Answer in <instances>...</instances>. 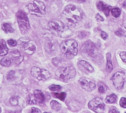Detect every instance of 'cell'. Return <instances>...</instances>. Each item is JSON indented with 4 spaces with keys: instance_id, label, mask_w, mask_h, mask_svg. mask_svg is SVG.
Segmentation results:
<instances>
[{
    "instance_id": "1",
    "label": "cell",
    "mask_w": 126,
    "mask_h": 113,
    "mask_svg": "<svg viewBox=\"0 0 126 113\" xmlns=\"http://www.w3.org/2000/svg\"><path fill=\"white\" fill-rule=\"evenodd\" d=\"M83 12L78 7L70 5L64 9L62 15V19L68 27H75L83 18Z\"/></svg>"
},
{
    "instance_id": "2",
    "label": "cell",
    "mask_w": 126,
    "mask_h": 113,
    "mask_svg": "<svg viewBox=\"0 0 126 113\" xmlns=\"http://www.w3.org/2000/svg\"><path fill=\"white\" fill-rule=\"evenodd\" d=\"M48 27L51 32L56 36L62 38H68L72 35L69 27L59 21H52L48 23Z\"/></svg>"
},
{
    "instance_id": "3",
    "label": "cell",
    "mask_w": 126,
    "mask_h": 113,
    "mask_svg": "<svg viewBox=\"0 0 126 113\" xmlns=\"http://www.w3.org/2000/svg\"><path fill=\"white\" fill-rule=\"evenodd\" d=\"M78 43L75 40H67L60 45V50L68 59H72L78 53Z\"/></svg>"
},
{
    "instance_id": "4",
    "label": "cell",
    "mask_w": 126,
    "mask_h": 113,
    "mask_svg": "<svg viewBox=\"0 0 126 113\" xmlns=\"http://www.w3.org/2000/svg\"><path fill=\"white\" fill-rule=\"evenodd\" d=\"M27 8L30 14L37 16H41L46 14V6L39 0H34L27 6Z\"/></svg>"
},
{
    "instance_id": "5",
    "label": "cell",
    "mask_w": 126,
    "mask_h": 113,
    "mask_svg": "<svg viewBox=\"0 0 126 113\" xmlns=\"http://www.w3.org/2000/svg\"><path fill=\"white\" fill-rule=\"evenodd\" d=\"M76 74V69L73 66L61 68L56 71L57 77L62 81H67L74 78Z\"/></svg>"
},
{
    "instance_id": "6",
    "label": "cell",
    "mask_w": 126,
    "mask_h": 113,
    "mask_svg": "<svg viewBox=\"0 0 126 113\" xmlns=\"http://www.w3.org/2000/svg\"><path fill=\"white\" fill-rule=\"evenodd\" d=\"M17 22L21 32L25 34L30 29V25L27 14L22 10H19L16 14Z\"/></svg>"
},
{
    "instance_id": "7",
    "label": "cell",
    "mask_w": 126,
    "mask_h": 113,
    "mask_svg": "<svg viewBox=\"0 0 126 113\" xmlns=\"http://www.w3.org/2000/svg\"><path fill=\"white\" fill-rule=\"evenodd\" d=\"M31 73L33 77L39 80H46L50 77V74L48 71L36 66L32 68Z\"/></svg>"
},
{
    "instance_id": "8",
    "label": "cell",
    "mask_w": 126,
    "mask_h": 113,
    "mask_svg": "<svg viewBox=\"0 0 126 113\" xmlns=\"http://www.w3.org/2000/svg\"><path fill=\"white\" fill-rule=\"evenodd\" d=\"M45 101L44 94L40 90H35L32 95L29 96L28 103L31 104H43Z\"/></svg>"
},
{
    "instance_id": "9",
    "label": "cell",
    "mask_w": 126,
    "mask_h": 113,
    "mask_svg": "<svg viewBox=\"0 0 126 113\" xmlns=\"http://www.w3.org/2000/svg\"><path fill=\"white\" fill-rule=\"evenodd\" d=\"M89 108L95 113H102L105 109V105L102 100L99 98L92 100L88 103Z\"/></svg>"
},
{
    "instance_id": "10",
    "label": "cell",
    "mask_w": 126,
    "mask_h": 113,
    "mask_svg": "<svg viewBox=\"0 0 126 113\" xmlns=\"http://www.w3.org/2000/svg\"><path fill=\"white\" fill-rule=\"evenodd\" d=\"M126 79V75L123 72L120 71L114 74L112 77L113 86L119 90H121L123 88Z\"/></svg>"
},
{
    "instance_id": "11",
    "label": "cell",
    "mask_w": 126,
    "mask_h": 113,
    "mask_svg": "<svg viewBox=\"0 0 126 113\" xmlns=\"http://www.w3.org/2000/svg\"><path fill=\"white\" fill-rule=\"evenodd\" d=\"M84 51L87 53V54L91 57H96L99 53L98 49L97 46L95 45L91 41L89 40L84 43Z\"/></svg>"
},
{
    "instance_id": "12",
    "label": "cell",
    "mask_w": 126,
    "mask_h": 113,
    "mask_svg": "<svg viewBox=\"0 0 126 113\" xmlns=\"http://www.w3.org/2000/svg\"><path fill=\"white\" fill-rule=\"evenodd\" d=\"M79 84L81 88L88 92H90L96 88V85L92 82H88L85 78H81L79 80Z\"/></svg>"
},
{
    "instance_id": "13",
    "label": "cell",
    "mask_w": 126,
    "mask_h": 113,
    "mask_svg": "<svg viewBox=\"0 0 126 113\" xmlns=\"http://www.w3.org/2000/svg\"><path fill=\"white\" fill-rule=\"evenodd\" d=\"M10 59L15 64H18L23 61L24 57L22 54L18 50L11 51L10 53Z\"/></svg>"
},
{
    "instance_id": "14",
    "label": "cell",
    "mask_w": 126,
    "mask_h": 113,
    "mask_svg": "<svg viewBox=\"0 0 126 113\" xmlns=\"http://www.w3.org/2000/svg\"><path fill=\"white\" fill-rule=\"evenodd\" d=\"M96 6L97 9L100 11H102L104 13L106 16H109L110 14V7L107 5L106 4L102 2H98L96 4Z\"/></svg>"
},
{
    "instance_id": "15",
    "label": "cell",
    "mask_w": 126,
    "mask_h": 113,
    "mask_svg": "<svg viewBox=\"0 0 126 113\" xmlns=\"http://www.w3.org/2000/svg\"><path fill=\"white\" fill-rule=\"evenodd\" d=\"M22 49L24 50V52L27 54L32 55L35 52L36 50V46L33 44H32V42L31 40L30 42H29L24 46Z\"/></svg>"
},
{
    "instance_id": "16",
    "label": "cell",
    "mask_w": 126,
    "mask_h": 113,
    "mask_svg": "<svg viewBox=\"0 0 126 113\" xmlns=\"http://www.w3.org/2000/svg\"><path fill=\"white\" fill-rule=\"evenodd\" d=\"M78 64L80 66L83 67L90 73H93L94 71V69L93 66L86 61L83 60H80L78 61Z\"/></svg>"
},
{
    "instance_id": "17",
    "label": "cell",
    "mask_w": 126,
    "mask_h": 113,
    "mask_svg": "<svg viewBox=\"0 0 126 113\" xmlns=\"http://www.w3.org/2000/svg\"><path fill=\"white\" fill-rule=\"evenodd\" d=\"M8 52V48L6 42L3 39H0V55L5 56Z\"/></svg>"
},
{
    "instance_id": "18",
    "label": "cell",
    "mask_w": 126,
    "mask_h": 113,
    "mask_svg": "<svg viewBox=\"0 0 126 113\" xmlns=\"http://www.w3.org/2000/svg\"><path fill=\"white\" fill-rule=\"evenodd\" d=\"M107 57V70L110 73L113 69V65L111 61V55L110 53H108L106 55Z\"/></svg>"
},
{
    "instance_id": "19",
    "label": "cell",
    "mask_w": 126,
    "mask_h": 113,
    "mask_svg": "<svg viewBox=\"0 0 126 113\" xmlns=\"http://www.w3.org/2000/svg\"><path fill=\"white\" fill-rule=\"evenodd\" d=\"M31 41L30 39L29 38L27 37H23L20 38L18 42H17V44L18 45L19 47H20L21 49H23L24 46L28 43L29 42H30Z\"/></svg>"
},
{
    "instance_id": "20",
    "label": "cell",
    "mask_w": 126,
    "mask_h": 113,
    "mask_svg": "<svg viewBox=\"0 0 126 113\" xmlns=\"http://www.w3.org/2000/svg\"><path fill=\"white\" fill-rule=\"evenodd\" d=\"M2 28L6 33H11L14 31V29L12 28L11 25L7 23H3L2 25Z\"/></svg>"
},
{
    "instance_id": "21",
    "label": "cell",
    "mask_w": 126,
    "mask_h": 113,
    "mask_svg": "<svg viewBox=\"0 0 126 113\" xmlns=\"http://www.w3.org/2000/svg\"><path fill=\"white\" fill-rule=\"evenodd\" d=\"M50 106L52 108V109H53L54 111L56 112L59 111L61 109V105L59 103V102H58L56 100H52L50 101Z\"/></svg>"
},
{
    "instance_id": "22",
    "label": "cell",
    "mask_w": 126,
    "mask_h": 113,
    "mask_svg": "<svg viewBox=\"0 0 126 113\" xmlns=\"http://www.w3.org/2000/svg\"><path fill=\"white\" fill-rule=\"evenodd\" d=\"M117 100V96L115 94H111L108 96L106 99V101L109 104H113L116 102Z\"/></svg>"
},
{
    "instance_id": "23",
    "label": "cell",
    "mask_w": 126,
    "mask_h": 113,
    "mask_svg": "<svg viewBox=\"0 0 126 113\" xmlns=\"http://www.w3.org/2000/svg\"><path fill=\"white\" fill-rule=\"evenodd\" d=\"M12 61L9 57H4L1 60L0 63L3 66L5 67H9L11 64Z\"/></svg>"
},
{
    "instance_id": "24",
    "label": "cell",
    "mask_w": 126,
    "mask_h": 113,
    "mask_svg": "<svg viewBox=\"0 0 126 113\" xmlns=\"http://www.w3.org/2000/svg\"><path fill=\"white\" fill-rule=\"evenodd\" d=\"M54 96L55 98L61 100L62 101H64L65 100L67 94L65 92H62L61 93L55 92V93H54Z\"/></svg>"
},
{
    "instance_id": "25",
    "label": "cell",
    "mask_w": 126,
    "mask_h": 113,
    "mask_svg": "<svg viewBox=\"0 0 126 113\" xmlns=\"http://www.w3.org/2000/svg\"><path fill=\"white\" fill-rule=\"evenodd\" d=\"M111 14L114 17L118 18L121 14V10L119 8H113L111 10Z\"/></svg>"
},
{
    "instance_id": "26",
    "label": "cell",
    "mask_w": 126,
    "mask_h": 113,
    "mask_svg": "<svg viewBox=\"0 0 126 113\" xmlns=\"http://www.w3.org/2000/svg\"><path fill=\"white\" fill-rule=\"evenodd\" d=\"M107 90V88L103 84H100L98 86V91L101 94H104Z\"/></svg>"
},
{
    "instance_id": "27",
    "label": "cell",
    "mask_w": 126,
    "mask_h": 113,
    "mask_svg": "<svg viewBox=\"0 0 126 113\" xmlns=\"http://www.w3.org/2000/svg\"><path fill=\"white\" fill-rule=\"evenodd\" d=\"M10 102L13 106H16L18 104V97L15 96L11 98L10 100Z\"/></svg>"
},
{
    "instance_id": "28",
    "label": "cell",
    "mask_w": 126,
    "mask_h": 113,
    "mask_svg": "<svg viewBox=\"0 0 126 113\" xmlns=\"http://www.w3.org/2000/svg\"><path fill=\"white\" fill-rule=\"evenodd\" d=\"M62 87L59 85H51L48 87V88L51 91H57L61 89Z\"/></svg>"
},
{
    "instance_id": "29",
    "label": "cell",
    "mask_w": 126,
    "mask_h": 113,
    "mask_svg": "<svg viewBox=\"0 0 126 113\" xmlns=\"http://www.w3.org/2000/svg\"><path fill=\"white\" fill-rule=\"evenodd\" d=\"M120 105L121 107L123 108H126V98H122L120 101Z\"/></svg>"
},
{
    "instance_id": "30",
    "label": "cell",
    "mask_w": 126,
    "mask_h": 113,
    "mask_svg": "<svg viewBox=\"0 0 126 113\" xmlns=\"http://www.w3.org/2000/svg\"><path fill=\"white\" fill-rule=\"evenodd\" d=\"M8 44L12 47L15 46H16V45L17 44V42L14 39H9L8 40Z\"/></svg>"
},
{
    "instance_id": "31",
    "label": "cell",
    "mask_w": 126,
    "mask_h": 113,
    "mask_svg": "<svg viewBox=\"0 0 126 113\" xmlns=\"http://www.w3.org/2000/svg\"><path fill=\"white\" fill-rule=\"evenodd\" d=\"M15 71H11L7 75V78L8 80H11L13 79V77L14 76Z\"/></svg>"
},
{
    "instance_id": "32",
    "label": "cell",
    "mask_w": 126,
    "mask_h": 113,
    "mask_svg": "<svg viewBox=\"0 0 126 113\" xmlns=\"http://www.w3.org/2000/svg\"><path fill=\"white\" fill-rule=\"evenodd\" d=\"M120 56L124 62L126 63V52H124V51L121 52L120 53Z\"/></svg>"
},
{
    "instance_id": "33",
    "label": "cell",
    "mask_w": 126,
    "mask_h": 113,
    "mask_svg": "<svg viewBox=\"0 0 126 113\" xmlns=\"http://www.w3.org/2000/svg\"><path fill=\"white\" fill-rule=\"evenodd\" d=\"M101 36L103 40H106L108 38V34L106 32H103V31L101 32Z\"/></svg>"
},
{
    "instance_id": "34",
    "label": "cell",
    "mask_w": 126,
    "mask_h": 113,
    "mask_svg": "<svg viewBox=\"0 0 126 113\" xmlns=\"http://www.w3.org/2000/svg\"><path fill=\"white\" fill-rule=\"evenodd\" d=\"M31 113H41V111L36 108L34 107H32L31 108Z\"/></svg>"
},
{
    "instance_id": "35",
    "label": "cell",
    "mask_w": 126,
    "mask_h": 113,
    "mask_svg": "<svg viewBox=\"0 0 126 113\" xmlns=\"http://www.w3.org/2000/svg\"><path fill=\"white\" fill-rule=\"evenodd\" d=\"M115 34L117 35L118 36H120L123 35L124 34V31H123L122 30H119L115 32Z\"/></svg>"
},
{
    "instance_id": "36",
    "label": "cell",
    "mask_w": 126,
    "mask_h": 113,
    "mask_svg": "<svg viewBox=\"0 0 126 113\" xmlns=\"http://www.w3.org/2000/svg\"><path fill=\"white\" fill-rule=\"evenodd\" d=\"M96 18L97 20H98V21H103L104 19L103 18L99 15V14H97V15H96Z\"/></svg>"
},
{
    "instance_id": "37",
    "label": "cell",
    "mask_w": 126,
    "mask_h": 113,
    "mask_svg": "<svg viewBox=\"0 0 126 113\" xmlns=\"http://www.w3.org/2000/svg\"><path fill=\"white\" fill-rule=\"evenodd\" d=\"M109 113H120V112L116 110L115 108L113 107V108H111L110 109V110L109 111Z\"/></svg>"
},
{
    "instance_id": "38",
    "label": "cell",
    "mask_w": 126,
    "mask_h": 113,
    "mask_svg": "<svg viewBox=\"0 0 126 113\" xmlns=\"http://www.w3.org/2000/svg\"><path fill=\"white\" fill-rule=\"evenodd\" d=\"M76 1L79 3H83V2H84L86 1L87 0H76Z\"/></svg>"
},
{
    "instance_id": "39",
    "label": "cell",
    "mask_w": 126,
    "mask_h": 113,
    "mask_svg": "<svg viewBox=\"0 0 126 113\" xmlns=\"http://www.w3.org/2000/svg\"><path fill=\"white\" fill-rule=\"evenodd\" d=\"M124 26L126 29V20L124 21Z\"/></svg>"
},
{
    "instance_id": "40",
    "label": "cell",
    "mask_w": 126,
    "mask_h": 113,
    "mask_svg": "<svg viewBox=\"0 0 126 113\" xmlns=\"http://www.w3.org/2000/svg\"><path fill=\"white\" fill-rule=\"evenodd\" d=\"M1 112H2V110H1V107H0V113H1Z\"/></svg>"
},
{
    "instance_id": "41",
    "label": "cell",
    "mask_w": 126,
    "mask_h": 113,
    "mask_svg": "<svg viewBox=\"0 0 126 113\" xmlns=\"http://www.w3.org/2000/svg\"><path fill=\"white\" fill-rule=\"evenodd\" d=\"M46 1H47V0H46Z\"/></svg>"
}]
</instances>
